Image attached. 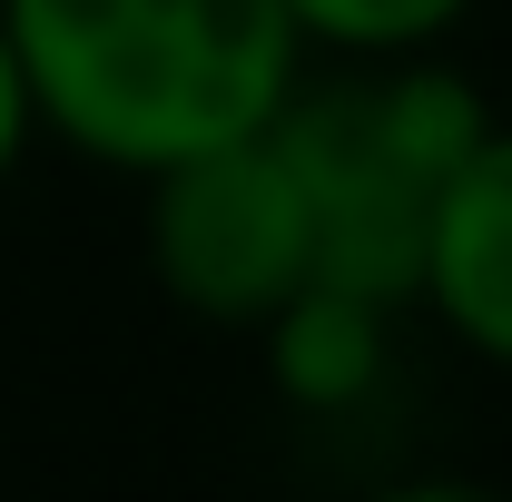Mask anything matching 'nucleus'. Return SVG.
<instances>
[{
	"instance_id": "1",
	"label": "nucleus",
	"mask_w": 512,
	"mask_h": 502,
	"mask_svg": "<svg viewBox=\"0 0 512 502\" xmlns=\"http://www.w3.org/2000/svg\"><path fill=\"white\" fill-rule=\"evenodd\" d=\"M30 119L128 178L286 109L306 40L286 0H0Z\"/></svg>"
},
{
	"instance_id": "2",
	"label": "nucleus",
	"mask_w": 512,
	"mask_h": 502,
	"mask_svg": "<svg viewBox=\"0 0 512 502\" xmlns=\"http://www.w3.org/2000/svg\"><path fill=\"white\" fill-rule=\"evenodd\" d=\"M266 128H276V148H286V168L306 188L316 276L375 296V306H414L434 207H444L453 168L473 158V138L493 128L473 79L444 69L434 50L345 60L335 79L296 69L286 109Z\"/></svg>"
},
{
	"instance_id": "3",
	"label": "nucleus",
	"mask_w": 512,
	"mask_h": 502,
	"mask_svg": "<svg viewBox=\"0 0 512 502\" xmlns=\"http://www.w3.org/2000/svg\"><path fill=\"white\" fill-rule=\"evenodd\" d=\"M148 266L188 315L247 325V335L316 276L306 188H296L276 128H247V138H217V148L148 168Z\"/></svg>"
},
{
	"instance_id": "4",
	"label": "nucleus",
	"mask_w": 512,
	"mask_h": 502,
	"mask_svg": "<svg viewBox=\"0 0 512 502\" xmlns=\"http://www.w3.org/2000/svg\"><path fill=\"white\" fill-rule=\"evenodd\" d=\"M414 296L444 315L483 365L512 375V128L503 119L453 168L444 207H434V237H424V286Z\"/></svg>"
},
{
	"instance_id": "5",
	"label": "nucleus",
	"mask_w": 512,
	"mask_h": 502,
	"mask_svg": "<svg viewBox=\"0 0 512 502\" xmlns=\"http://www.w3.org/2000/svg\"><path fill=\"white\" fill-rule=\"evenodd\" d=\"M384 325H394V306L306 276V286L266 315L256 335H266V375L286 384L296 404L335 414V404H365V394H375V375H384Z\"/></svg>"
},
{
	"instance_id": "6",
	"label": "nucleus",
	"mask_w": 512,
	"mask_h": 502,
	"mask_svg": "<svg viewBox=\"0 0 512 502\" xmlns=\"http://www.w3.org/2000/svg\"><path fill=\"white\" fill-rule=\"evenodd\" d=\"M296 40L335 60H394V50H434L444 30L473 20V0H286Z\"/></svg>"
},
{
	"instance_id": "7",
	"label": "nucleus",
	"mask_w": 512,
	"mask_h": 502,
	"mask_svg": "<svg viewBox=\"0 0 512 502\" xmlns=\"http://www.w3.org/2000/svg\"><path fill=\"white\" fill-rule=\"evenodd\" d=\"M40 138V119H30V89H20V60H10V30H0V188L20 178V148Z\"/></svg>"
}]
</instances>
